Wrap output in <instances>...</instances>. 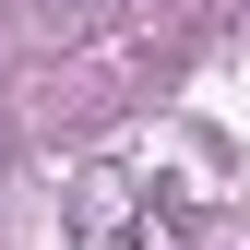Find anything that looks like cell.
Returning <instances> with one entry per match:
<instances>
[{
    "instance_id": "6da1fadb",
    "label": "cell",
    "mask_w": 250,
    "mask_h": 250,
    "mask_svg": "<svg viewBox=\"0 0 250 250\" xmlns=\"http://www.w3.org/2000/svg\"><path fill=\"white\" fill-rule=\"evenodd\" d=\"M155 238V214L131 203V179H96L83 191V227H72V250H143Z\"/></svg>"
}]
</instances>
